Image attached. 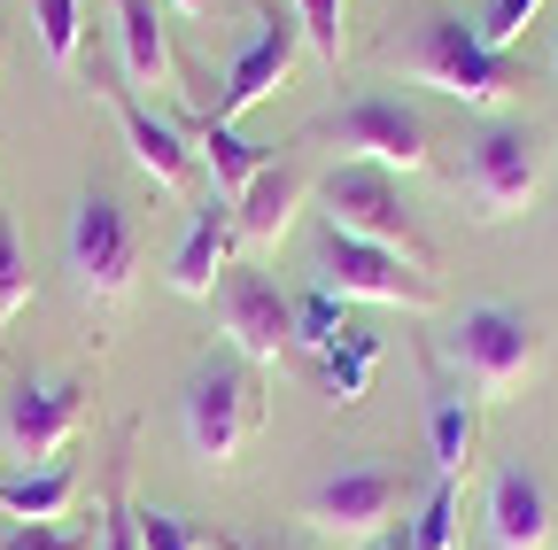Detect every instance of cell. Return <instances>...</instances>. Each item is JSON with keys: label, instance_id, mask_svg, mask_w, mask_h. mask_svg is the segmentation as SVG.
I'll return each instance as SVG.
<instances>
[{"label": "cell", "instance_id": "obj_1", "mask_svg": "<svg viewBox=\"0 0 558 550\" xmlns=\"http://www.w3.org/2000/svg\"><path fill=\"white\" fill-rule=\"evenodd\" d=\"M179 419H186V450L202 465H233L241 442L256 435L264 419V388H256V365L218 350V357H202L186 372V395H179Z\"/></svg>", "mask_w": 558, "mask_h": 550}, {"label": "cell", "instance_id": "obj_2", "mask_svg": "<svg viewBox=\"0 0 558 550\" xmlns=\"http://www.w3.org/2000/svg\"><path fill=\"white\" fill-rule=\"evenodd\" d=\"M403 71H411L418 86L465 101V109H505V101H512L505 54H488L481 32H473L465 16H450V9L418 16V32H411V47H403Z\"/></svg>", "mask_w": 558, "mask_h": 550}, {"label": "cell", "instance_id": "obj_3", "mask_svg": "<svg viewBox=\"0 0 558 550\" xmlns=\"http://www.w3.org/2000/svg\"><path fill=\"white\" fill-rule=\"evenodd\" d=\"M318 288L341 295V303H396V310H435L442 288L427 264H411L396 248H373V241H349V233H318Z\"/></svg>", "mask_w": 558, "mask_h": 550}, {"label": "cell", "instance_id": "obj_4", "mask_svg": "<svg viewBox=\"0 0 558 550\" xmlns=\"http://www.w3.org/2000/svg\"><path fill=\"white\" fill-rule=\"evenodd\" d=\"M62 256H70V288H78L86 303H117L132 288V271H140V225H132V210H124L109 186L78 194Z\"/></svg>", "mask_w": 558, "mask_h": 550}, {"label": "cell", "instance_id": "obj_5", "mask_svg": "<svg viewBox=\"0 0 558 550\" xmlns=\"http://www.w3.org/2000/svg\"><path fill=\"white\" fill-rule=\"evenodd\" d=\"M318 201H326V225H333V233L427 264V241H418L403 194H396V171H380V163H333V171L318 179Z\"/></svg>", "mask_w": 558, "mask_h": 550}, {"label": "cell", "instance_id": "obj_6", "mask_svg": "<svg viewBox=\"0 0 558 550\" xmlns=\"http://www.w3.org/2000/svg\"><path fill=\"white\" fill-rule=\"evenodd\" d=\"M311 140H333L349 163H380V171H418L427 163V124H418V109H403L388 94L341 101L333 117L311 124Z\"/></svg>", "mask_w": 558, "mask_h": 550}, {"label": "cell", "instance_id": "obj_7", "mask_svg": "<svg viewBox=\"0 0 558 550\" xmlns=\"http://www.w3.org/2000/svg\"><path fill=\"white\" fill-rule=\"evenodd\" d=\"M450 365L481 388V395H512L535 372V326L512 303H473L450 326Z\"/></svg>", "mask_w": 558, "mask_h": 550}, {"label": "cell", "instance_id": "obj_8", "mask_svg": "<svg viewBox=\"0 0 558 550\" xmlns=\"http://www.w3.org/2000/svg\"><path fill=\"white\" fill-rule=\"evenodd\" d=\"M543 186V140L527 124H488L481 140L465 148V201H473V218H512L527 210V194Z\"/></svg>", "mask_w": 558, "mask_h": 550}, {"label": "cell", "instance_id": "obj_9", "mask_svg": "<svg viewBox=\"0 0 558 550\" xmlns=\"http://www.w3.org/2000/svg\"><path fill=\"white\" fill-rule=\"evenodd\" d=\"M209 310H218L226 350L248 357V365H279V350L295 341V303L279 295L264 271H226L218 295H209Z\"/></svg>", "mask_w": 558, "mask_h": 550}, {"label": "cell", "instance_id": "obj_10", "mask_svg": "<svg viewBox=\"0 0 558 550\" xmlns=\"http://www.w3.org/2000/svg\"><path fill=\"white\" fill-rule=\"evenodd\" d=\"M396 473L388 465H341L333 480H318V489L303 497V520L318 527V535H333V542H373L380 527H388V512H396Z\"/></svg>", "mask_w": 558, "mask_h": 550}, {"label": "cell", "instance_id": "obj_11", "mask_svg": "<svg viewBox=\"0 0 558 550\" xmlns=\"http://www.w3.org/2000/svg\"><path fill=\"white\" fill-rule=\"evenodd\" d=\"M78 427H86V395L70 380H24L0 403V435H9L16 457H62Z\"/></svg>", "mask_w": 558, "mask_h": 550}, {"label": "cell", "instance_id": "obj_12", "mask_svg": "<svg viewBox=\"0 0 558 550\" xmlns=\"http://www.w3.org/2000/svg\"><path fill=\"white\" fill-rule=\"evenodd\" d=\"M295 54H303V24H295L288 9H264V16H256V39L233 54L226 94H218V109H209V117H218V124H233L241 109H256V101H264L279 78L295 71Z\"/></svg>", "mask_w": 558, "mask_h": 550}, {"label": "cell", "instance_id": "obj_13", "mask_svg": "<svg viewBox=\"0 0 558 550\" xmlns=\"http://www.w3.org/2000/svg\"><path fill=\"white\" fill-rule=\"evenodd\" d=\"M109 101H117V124H124V148H132V163L148 171L156 186L186 194V179H194V148H186V132H179L171 117H156L140 94H124V86H109Z\"/></svg>", "mask_w": 558, "mask_h": 550}, {"label": "cell", "instance_id": "obj_14", "mask_svg": "<svg viewBox=\"0 0 558 550\" xmlns=\"http://www.w3.org/2000/svg\"><path fill=\"white\" fill-rule=\"evenodd\" d=\"M233 241H241L233 210L209 194L202 210H194V225H186V241H179V256H171V288L194 295V303H209V295H218V280L233 271Z\"/></svg>", "mask_w": 558, "mask_h": 550}, {"label": "cell", "instance_id": "obj_15", "mask_svg": "<svg viewBox=\"0 0 558 550\" xmlns=\"http://www.w3.org/2000/svg\"><path fill=\"white\" fill-rule=\"evenodd\" d=\"M488 542L497 550H543L550 542V489L527 465H505L488 480Z\"/></svg>", "mask_w": 558, "mask_h": 550}, {"label": "cell", "instance_id": "obj_16", "mask_svg": "<svg viewBox=\"0 0 558 550\" xmlns=\"http://www.w3.org/2000/svg\"><path fill=\"white\" fill-rule=\"evenodd\" d=\"M295 201H303V171H295V163H264V171L233 194L241 241H279V233L295 225Z\"/></svg>", "mask_w": 558, "mask_h": 550}, {"label": "cell", "instance_id": "obj_17", "mask_svg": "<svg viewBox=\"0 0 558 550\" xmlns=\"http://www.w3.org/2000/svg\"><path fill=\"white\" fill-rule=\"evenodd\" d=\"M117 54L132 86H171V32L156 0H117Z\"/></svg>", "mask_w": 558, "mask_h": 550}, {"label": "cell", "instance_id": "obj_18", "mask_svg": "<svg viewBox=\"0 0 558 550\" xmlns=\"http://www.w3.org/2000/svg\"><path fill=\"white\" fill-rule=\"evenodd\" d=\"M70 497H78V473L70 465H39V473H0V512H9L16 527H47L70 512Z\"/></svg>", "mask_w": 558, "mask_h": 550}, {"label": "cell", "instance_id": "obj_19", "mask_svg": "<svg viewBox=\"0 0 558 550\" xmlns=\"http://www.w3.org/2000/svg\"><path fill=\"white\" fill-rule=\"evenodd\" d=\"M194 140H202V163H209V186H218V194H241L264 171V156L241 140L233 124H218V117H194Z\"/></svg>", "mask_w": 558, "mask_h": 550}, {"label": "cell", "instance_id": "obj_20", "mask_svg": "<svg viewBox=\"0 0 558 550\" xmlns=\"http://www.w3.org/2000/svg\"><path fill=\"white\" fill-rule=\"evenodd\" d=\"M365 372H373V333H357V326H349L333 350H318V388L333 403H357L365 395Z\"/></svg>", "mask_w": 558, "mask_h": 550}, {"label": "cell", "instance_id": "obj_21", "mask_svg": "<svg viewBox=\"0 0 558 550\" xmlns=\"http://www.w3.org/2000/svg\"><path fill=\"white\" fill-rule=\"evenodd\" d=\"M427 435H435V473H442V480H458V473H465V457H473V411H465L458 395H435Z\"/></svg>", "mask_w": 558, "mask_h": 550}, {"label": "cell", "instance_id": "obj_22", "mask_svg": "<svg viewBox=\"0 0 558 550\" xmlns=\"http://www.w3.org/2000/svg\"><path fill=\"white\" fill-rule=\"evenodd\" d=\"M32 24H39V54L54 62V71H70L86 47V16H78V0H32Z\"/></svg>", "mask_w": 558, "mask_h": 550}, {"label": "cell", "instance_id": "obj_23", "mask_svg": "<svg viewBox=\"0 0 558 550\" xmlns=\"http://www.w3.org/2000/svg\"><path fill=\"white\" fill-rule=\"evenodd\" d=\"M32 303V264H24V241H16V218L0 210V326H16Z\"/></svg>", "mask_w": 558, "mask_h": 550}, {"label": "cell", "instance_id": "obj_24", "mask_svg": "<svg viewBox=\"0 0 558 550\" xmlns=\"http://www.w3.org/2000/svg\"><path fill=\"white\" fill-rule=\"evenodd\" d=\"M450 527H458V480L435 473L427 504H418V520H411V550H450Z\"/></svg>", "mask_w": 558, "mask_h": 550}, {"label": "cell", "instance_id": "obj_25", "mask_svg": "<svg viewBox=\"0 0 558 550\" xmlns=\"http://www.w3.org/2000/svg\"><path fill=\"white\" fill-rule=\"evenodd\" d=\"M535 9H543V0H488V9L473 16L481 47H488V54H505V47H512V39H520V32L535 24Z\"/></svg>", "mask_w": 558, "mask_h": 550}, {"label": "cell", "instance_id": "obj_26", "mask_svg": "<svg viewBox=\"0 0 558 550\" xmlns=\"http://www.w3.org/2000/svg\"><path fill=\"white\" fill-rule=\"evenodd\" d=\"M341 333H349V326H341V303H333L326 288H311V295L295 303V341H303V350H333Z\"/></svg>", "mask_w": 558, "mask_h": 550}, {"label": "cell", "instance_id": "obj_27", "mask_svg": "<svg viewBox=\"0 0 558 550\" xmlns=\"http://www.w3.org/2000/svg\"><path fill=\"white\" fill-rule=\"evenodd\" d=\"M341 9H349V0H295L303 39L318 47V62H333V71H341Z\"/></svg>", "mask_w": 558, "mask_h": 550}, {"label": "cell", "instance_id": "obj_28", "mask_svg": "<svg viewBox=\"0 0 558 550\" xmlns=\"http://www.w3.org/2000/svg\"><path fill=\"white\" fill-rule=\"evenodd\" d=\"M132 542H140V550H194L186 520H179V512H156V504L132 512Z\"/></svg>", "mask_w": 558, "mask_h": 550}, {"label": "cell", "instance_id": "obj_29", "mask_svg": "<svg viewBox=\"0 0 558 550\" xmlns=\"http://www.w3.org/2000/svg\"><path fill=\"white\" fill-rule=\"evenodd\" d=\"M0 550H94V535H86V527H62V520H47V527H16Z\"/></svg>", "mask_w": 558, "mask_h": 550}, {"label": "cell", "instance_id": "obj_30", "mask_svg": "<svg viewBox=\"0 0 558 550\" xmlns=\"http://www.w3.org/2000/svg\"><path fill=\"white\" fill-rule=\"evenodd\" d=\"M101 550H140V542H132V504H124V480H109V512H101Z\"/></svg>", "mask_w": 558, "mask_h": 550}, {"label": "cell", "instance_id": "obj_31", "mask_svg": "<svg viewBox=\"0 0 558 550\" xmlns=\"http://www.w3.org/2000/svg\"><path fill=\"white\" fill-rule=\"evenodd\" d=\"M171 9H179V16H202V9H209V0H171Z\"/></svg>", "mask_w": 558, "mask_h": 550}, {"label": "cell", "instance_id": "obj_32", "mask_svg": "<svg viewBox=\"0 0 558 550\" xmlns=\"http://www.w3.org/2000/svg\"><path fill=\"white\" fill-rule=\"evenodd\" d=\"M380 550H411V535H388V542H380Z\"/></svg>", "mask_w": 558, "mask_h": 550}]
</instances>
